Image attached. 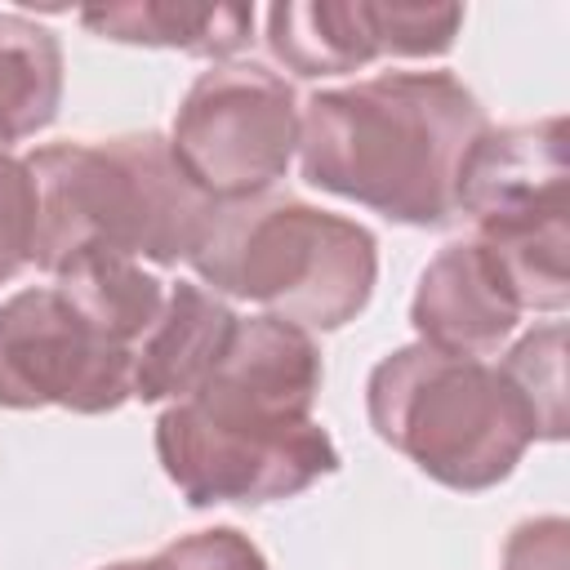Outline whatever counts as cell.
Returning a JSON list of instances; mask_svg holds the SVG:
<instances>
[{"label": "cell", "instance_id": "obj_1", "mask_svg": "<svg viewBox=\"0 0 570 570\" xmlns=\"http://www.w3.org/2000/svg\"><path fill=\"white\" fill-rule=\"evenodd\" d=\"M321 347L276 316H236L214 370L156 419L165 476L191 508L294 499L338 468L312 419Z\"/></svg>", "mask_w": 570, "mask_h": 570}, {"label": "cell", "instance_id": "obj_2", "mask_svg": "<svg viewBox=\"0 0 570 570\" xmlns=\"http://www.w3.org/2000/svg\"><path fill=\"white\" fill-rule=\"evenodd\" d=\"M490 129L476 94L450 71H383L316 89L298 107L303 183L405 227L459 214V169Z\"/></svg>", "mask_w": 570, "mask_h": 570}, {"label": "cell", "instance_id": "obj_3", "mask_svg": "<svg viewBox=\"0 0 570 570\" xmlns=\"http://www.w3.org/2000/svg\"><path fill=\"white\" fill-rule=\"evenodd\" d=\"M36 178V254L49 276L85 254L111 249L156 267L187 263L214 200L178 169L165 134H120L98 142H49L27 156Z\"/></svg>", "mask_w": 570, "mask_h": 570}, {"label": "cell", "instance_id": "obj_4", "mask_svg": "<svg viewBox=\"0 0 570 570\" xmlns=\"http://www.w3.org/2000/svg\"><path fill=\"white\" fill-rule=\"evenodd\" d=\"M187 263L209 294L258 303L263 316L312 334L365 312L379 281V240L356 218L307 200L254 196L214 205Z\"/></svg>", "mask_w": 570, "mask_h": 570}, {"label": "cell", "instance_id": "obj_5", "mask_svg": "<svg viewBox=\"0 0 570 570\" xmlns=\"http://www.w3.org/2000/svg\"><path fill=\"white\" fill-rule=\"evenodd\" d=\"M365 410L379 441L463 494L508 481L534 445V414L499 365L428 343L396 347L370 370Z\"/></svg>", "mask_w": 570, "mask_h": 570}, {"label": "cell", "instance_id": "obj_6", "mask_svg": "<svg viewBox=\"0 0 570 570\" xmlns=\"http://www.w3.org/2000/svg\"><path fill=\"white\" fill-rule=\"evenodd\" d=\"M169 151L214 205L267 196L298 151L294 85L258 62H218L178 102Z\"/></svg>", "mask_w": 570, "mask_h": 570}, {"label": "cell", "instance_id": "obj_7", "mask_svg": "<svg viewBox=\"0 0 570 570\" xmlns=\"http://www.w3.org/2000/svg\"><path fill=\"white\" fill-rule=\"evenodd\" d=\"M134 396V352L111 343L62 289H18L0 303V405L107 414Z\"/></svg>", "mask_w": 570, "mask_h": 570}, {"label": "cell", "instance_id": "obj_8", "mask_svg": "<svg viewBox=\"0 0 570 570\" xmlns=\"http://www.w3.org/2000/svg\"><path fill=\"white\" fill-rule=\"evenodd\" d=\"M463 27V4L405 0H285L267 9L272 58L303 76H347L374 58H441Z\"/></svg>", "mask_w": 570, "mask_h": 570}, {"label": "cell", "instance_id": "obj_9", "mask_svg": "<svg viewBox=\"0 0 570 570\" xmlns=\"http://www.w3.org/2000/svg\"><path fill=\"white\" fill-rule=\"evenodd\" d=\"M566 183V116L503 129L490 125L459 169V214H468L476 232L570 214Z\"/></svg>", "mask_w": 570, "mask_h": 570}, {"label": "cell", "instance_id": "obj_10", "mask_svg": "<svg viewBox=\"0 0 570 570\" xmlns=\"http://www.w3.org/2000/svg\"><path fill=\"white\" fill-rule=\"evenodd\" d=\"M521 321V307L494 263V254L472 240H450L423 267L410 298V325L419 343L454 356L494 352Z\"/></svg>", "mask_w": 570, "mask_h": 570}, {"label": "cell", "instance_id": "obj_11", "mask_svg": "<svg viewBox=\"0 0 570 570\" xmlns=\"http://www.w3.org/2000/svg\"><path fill=\"white\" fill-rule=\"evenodd\" d=\"M236 312L200 281L165 289V307L134 352V401H183L223 356Z\"/></svg>", "mask_w": 570, "mask_h": 570}, {"label": "cell", "instance_id": "obj_12", "mask_svg": "<svg viewBox=\"0 0 570 570\" xmlns=\"http://www.w3.org/2000/svg\"><path fill=\"white\" fill-rule=\"evenodd\" d=\"M80 27L116 45L232 58L254 36V4H169V0L94 4V9H80Z\"/></svg>", "mask_w": 570, "mask_h": 570}, {"label": "cell", "instance_id": "obj_13", "mask_svg": "<svg viewBox=\"0 0 570 570\" xmlns=\"http://www.w3.org/2000/svg\"><path fill=\"white\" fill-rule=\"evenodd\" d=\"M62 102V45L49 27L0 13V151L53 125Z\"/></svg>", "mask_w": 570, "mask_h": 570}, {"label": "cell", "instance_id": "obj_14", "mask_svg": "<svg viewBox=\"0 0 570 570\" xmlns=\"http://www.w3.org/2000/svg\"><path fill=\"white\" fill-rule=\"evenodd\" d=\"M476 240L494 254L521 312H561L570 303V214L481 227Z\"/></svg>", "mask_w": 570, "mask_h": 570}, {"label": "cell", "instance_id": "obj_15", "mask_svg": "<svg viewBox=\"0 0 570 570\" xmlns=\"http://www.w3.org/2000/svg\"><path fill=\"white\" fill-rule=\"evenodd\" d=\"M499 370L512 379L521 401L534 414V441H561L566 436V325L548 321L521 334Z\"/></svg>", "mask_w": 570, "mask_h": 570}, {"label": "cell", "instance_id": "obj_16", "mask_svg": "<svg viewBox=\"0 0 570 570\" xmlns=\"http://www.w3.org/2000/svg\"><path fill=\"white\" fill-rule=\"evenodd\" d=\"M36 178L27 160L0 151V285L13 281L36 254Z\"/></svg>", "mask_w": 570, "mask_h": 570}, {"label": "cell", "instance_id": "obj_17", "mask_svg": "<svg viewBox=\"0 0 570 570\" xmlns=\"http://www.w3.org/2000/svg\"><path fill=\"white\" fill-rule=\"evenodd\" d=\"M147 570H272V566L249 534H240L236 525H214L165 543L147 561Z\"/></svg>", "mask_w": 570, "mask_h": 570}, {"label": "cell", "instance_id": "obj_18", "mask_svg": "<svg viewBox=\"0 0 570 570\" xmlns=\"http://www.w3.org/2000/svg\"><path fill=\"white\" fill-rule=\"evenodd\" d=\"M503 570H570V521L566 517L521 521L503 543Z\"/></svg>", "mask_w": 570, "mask_h": 570}, {"label": "cell", "instance_id": "obj_19", "mask_svg": "<svg viewBox=\"0 0 570 570\" xmlns=\"http://www.w3.org/2000/svg\"><path fill=\"white\" fill-rule=\"evenodd\" d=\"M102 570H147V561H111V566H102Z\"/></svg>", "mask_w": 570, "mask_h": 570}]
</instances>
